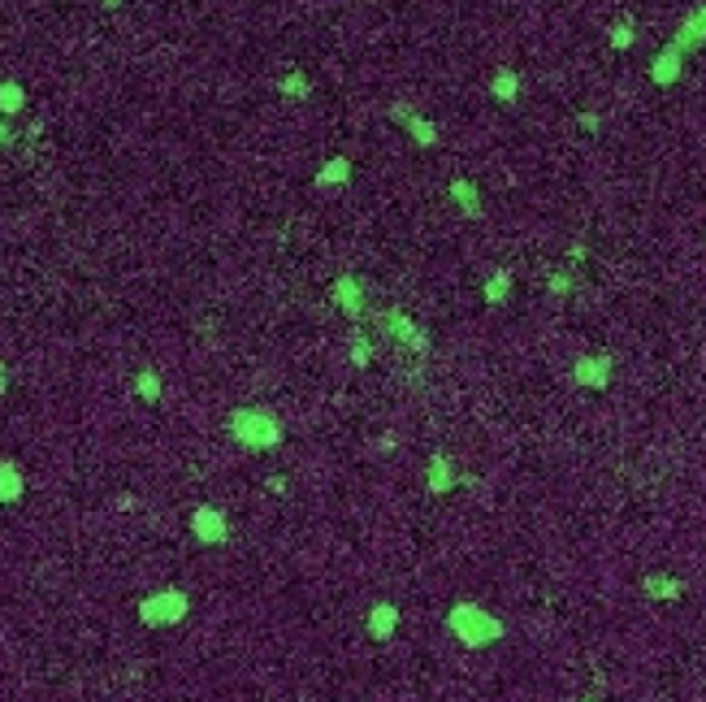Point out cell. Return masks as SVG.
Wrapping results in <instances>:
<instances>
[{
  "label": "cell",
  "mask_w": 706,
  "mask_h": 702,
  "mask_svg": "<svg viewBox=\"0 0 706 702\" xmlns=\"http://www.w3.org/2000/svg\"><path fill=\"white\" fill-rule=\"evenodd\" d=\"M226 429H230V438H235L238 447H247V451H269L282 443V421L269 408H235Z\"/></svg>",
  "instance_id": "1"
},
{
  "label": "cell",
  "mask_w": 706,
  "mask_h": 702,
  "mask_svg": "<svg viewBox=\"0 0 706 702\" xmlns=\"http://www.w3.org/2000/svg\"><path fill=\"white\" fill-rule=\"evenodd\" d=\"M455 629V638L464 646H490V642H498L503 638V620H494L490 611H481L477 603H455L451 607V620H447Z\"/></svg>",
  "instance_id": "2"
},
{
  "label": "cell",
  "mask_w": 706,
  "mask_h": 702,
  "mask_svg": "<svg viewBox=\"0 0 706 702\" xmlns=\"http://www.w3.org/2000/svg\"><path fill=\"white\" fill-rule=\"evenodd\" d=\"M182 616H187V594H182V590H160V594H152V599L139 603V620L148 624V629L178 624Z\"/></svg>",
  "instance_id": "3"
},
{
  "label": "cell",
  "mask_w": 706,
  "mask_h": 702,
  "mask_svg": "<svg viewBox=\"0 0 706 702\" xmlns=\"http://www.w3.org/2000/svg\"><path fill=\"white\" fill-rule=\"evenodd\" d=\"M391 122L394 126H403L408 135H412L416 148H438V126H433L430 117H421L412 104H391Z\"/></svg>",
  "instance_id": "4"
},
{
  "label": "cell",
  "mask_w": 706,
  "mask_h": 702,
  "mask_svg": "<svg viewBox=\"0 0 706 702\" xmlns=\"http://www.w3.org/2000/svg\"><path fill=\"white\" fill-rule=\"evenodd\" d=\"M377 321H382V330L391 334L394 343H408V347H416V351H425V347H430V338H425V330H416V326H412V317H408V312L386 308V312H377Z\"/></svg>",
  "instance_id": "5"
},
{
  "label": "cell",
  "mask_w": 706,
  "mask_h": 702,
  "mask_svg": "<svg viewBox=\"0 0 706 702\" xmlns=\"http://www.w3.org/2000/svg\"><path fill=\"white\" fill-rule=\"evenodd\" d=\"M330 299L347 312L352 321H360V317L369 312V299H364V282H360V278H338L330 287Z\"/></svg>",
  "instance_id": "6"
},
{
  "label": "cell",
  "mask_w": 706,
  "mask_h": 702,
  "mask_svg": "<svg viewBox=\"0 0 706 702\" xmlns=\"http://www.w3.org/2000/svg\"><path fill=\"white\" fill-rule=\"evenodd\" d=\"M672 48L685 53V57L689 53H698V48H706V5H698V9L681 22V31L672 35Z\"/></svg>",
  "instance_id": "7"
},
{
  "label": "cell",
  "mask_w": 706,
  "mask_h": 702,
  "mask_svg": "<svg viewBox=\"0 0 706 702\" xmlns=\"http://www.w3.org/2000/svg\"><path fill=\"white\" fill-rule=\"evenodd\" d=\"M572 382L585 390H603L611 382V356H581L572 365Z\"/></svg>",
  "instance_id": "8"
},
{
  "label": "cell",
  "mask_w": 706,
  "mask_h": 702,
  "mask_svg": "<svg viewBox=\"0 0 706 702\" xmlns=\"http://www.w3.org/2000/svg\"><path fill=\"white\" fill-rule=\"evenodd\" d=\"M681 74H685V53H676L672 44L659 48V57L650 61V83H654V87H676Z\"/></svg>",
  "instance_id": "9"
},
{
  "label": "cell",
  "mask_w": 706,
  "mask_h": 702,
  "mask_svg": "<svg viewBox=\"0 0 706 702\" xmlns=\"http://www.w3.org/2000/svg\"><path fill=\"white\" fill-rule=\"evenodd\" d=\"M191 533H196L199 542H226L230 538V525H226V516L217 512V507H196V516H191Z\"/></svg>",
  "instance_id": "10"
},
{
  "label": "cell",
  "mask_w": 706,
  "mask_h": 702,
  "mask_svg": "<svg viewBox=\"0 0 706 702\" xmlns=\"http://www.w3.org/2000/svg\"><path fill=\"white\" fill-rule=\"evenodd\" d=\"M447 195L459 204V213H464V217H472V221H477V217H486V200H481V191H477V182H472V178H455Z\"/></svg>",
  "instance_id": "11"
},
{
  "label": "cell",
  "mask_w": 706,
  "mask_h": 702,
  "mask_svg": "<svg viewBox=\"0 0 706 702\" xmlns=\"http://www.w3.org/2000/svg\"><path fill=\"white\" fill-rule=\"evenodd\" d=\"M352 182V161L347 156H334L316 170V187H347Z\"/></svg>",
  "instance_id": "12"
},
{
  "label": "cell",
  "mask_w": 706,
  "mask_h": 702,
  "mask_svg": "<svg viewBox=\"0 0 706 702\" xmlns=\"http://www.w3.org/2000/svg\"><path fill=\"white\" fill-rule=\"evenodd\" d=\"M490 96L498 100V104H516V96H520V74H516V70H494Z\"/></svg>",
  "instance_id": "13"
},
{
  "label": "cell",
  "mask_w": 706,
  "mask_h": 702,
  "mask_svg": "<svg viewBox=\"0 0 706 702\" xmlns=\"http://www.w3.org/2000/svg\"><path fill=\"white\" fill-rule=\"evenodd\" d=\"M394 624H399V611H394L391 603H377L373 611H369V633H373L377 642H386V638H391Z\"/></svg>",
  "instance_id": "14"
},
{
  "label": "cell",
  "mask_w": 706,
  "mask_h": 702,
  "mask_svg": "<svg viewBox=\"0 0 706 702\" xmlns=\"http://www.w3.org/2000/svg\"><path fill=\"white\" fill-rule=\"evenodd\" d=\"M22 109H26V92H22V83L5 78V83H0V117H18Z\"/></svg>",
  "instance_id": "15"
},
{
  "label": "cell",
  "mask_w": 706,
  "mask_h": 702,
  "mask_svg": "<svg viewBox=\"0 0 706 702\" xmlns=\"http://www.w3.org/2000/svg\"><path fill=\"white\" fill-rule=\"evenodd\" d=\"M642 590H646L650 599H681L685 594V585L676 581V577H663V572H650L646 581H642Z\"/></svg>",
  "instance_id": "16"
},
{
  "label": "cell",
  "mask_w": 706,
  "mask_h": 702,
  "mask_svg": "<svg viewBox=\"0 0 706 702\" xmlns=\"http://www.w3.org/2000/svg\"><path fill=\"white\" fill-rule=\"evenodd\" d=\"M451 486H455L451 460H447V455H433V460H430V490H433V494H447Z\"/></svg>",
  "instance_id": "17"
},
{
  "label": "cell",
  "mask_w": 706,
  "mask_h": 702,
  "mask_svg": "<svg viewBox=\"0 0 706 702\" xmlns=\"http://www.w3.org/2000/svg\"><path fill=\"white\" fill-rule=\"evenodd\" d=\"M22 499V473L14 464H0V503Z\"/></svg>",
  "instance_id": "18"
},
{
  "label": "cell",
  "mask_w": 706,
  "mask_h": 702,
  "mask_svg": "<svg viewBox=\"0 0 706 702\" xmlns=\"http://www.w3.org/2000/svg\"><path fill=\"white\" fill-rule=\"evenodd\" d=\"M508 295H511V273L508 269L490 273V282H486V304H503Z\"/></svg>",
  "instance_id": "19"
},
{
  "label": "cell",
  "mask_w": 706,
  "mask_h": 702,
  "mask_svg": "<svg viewBox=\"0 0 706 702\" xmlns=\"http://www.w3.org/2000/svg\"><path fill=\"white\" fill-rule=\"evenodd\" d=\"M607 44L615 48V53H624V48H633V18L615 22V26L607 31Z\"/></svg>",
  "instance_id": "20"
},
{
  "label": "cell",
  "mask_w": 706,
  "mask_h": 702,
  "mask_svg": "<svg viewBox=\"0 0 706 702\" xmlns=\"http://www.w3.org/2000/svg\"><path fill=\"white\" fill-rule=\"evenodd\" d=\"M308 92H313V83H308V78H304V74H286V78H282V96H291V100H304V96H308Z\"/></svg>",
  "instance_id": "21"
},
{
  "label": "cell",
  "mask_w": 706,
  "mask_h": 702,
  "mask_svg": "<svg viewBox=\"0 0 706 702\" xmlns=\"http://www.w3.org/2000/svg\"><path fill=\"white\" fill-rule=\"evenodd\" d=\"M139 395H143L148 404H157V399H160V377H157L152 369H143V373H139Z\"/></svg>",
  "instance_id": "22"
},
{
  "label": "cell",
  "mask_w": 706,
  "mask_h": 702,
  "mask_svg": "<svg viewBox=\"0 0 706 702\" xmlns=\"http://www.w3.org/2000/svg\"><path fill=\"white\" fill-rule=\"evenodd\" d=\"M572 291V273H550V295H568Z\"/></svg>",
  "instance_id": "23"
},
{
  "label": "cell",
  "mask_w": 706,
  "mask_h": 702,
  "mask_svg": "<svg viewBox=\"0 0 706 702\" xmlns=\"http://www.w3.org/2000/svg\"><path fill=\"white\" fill-rule=\"evenodd\" d=\"M352 360H355V365H369V343H364L360 334L352 338Z\"/></svg>",
  "instance_id": "24"
},
{
  "label": "cell",
  "mask_w": 706,
  "mask_h": 702,
  "mask_svg": "<svg viewBox=\"0 0 706 702\" xmlns=\"http://www.w3.org/2000/svg\"><path fill=\"white\" fill-rule=\"evenodd\" d=\"M9 143H18V135H14V131H9V122L0 117V148H9Z\"/></svg>",
  "instance_id": "25"
},
{
  "label": "cell",
  "mask_w": 706,
  "mask_h": 702,
  "mask_svg": "<svg viewBox=\"0 0 706 702\" xmlns=\"http://www.w3.org/2000/svg\"><path fill=\"white\" fill-rule=\"evenodd\" d=\"M576 122H581L585 131H598V113H581V117H576Z\"/></svg>",
  "instance_id": "26"
},
{
  "label": "cell",
  "mask_w": 706,
  "mask_h": 702,
  "mask_svg": "<svg viewBox=\"0 0 706 702\" xmlns=\"http://www.w3.org/2000/svg\"><path fill=\"white\" fill-rule=\"evenodd\" d=\"M5 382H9V373H5V369H0V395H5Z\"/></svg>",
  "instance_id": "27"
},
{
  "label": "cell",
  "mask_w": 706,
  "mask_h": 702,
  "mask_svg": "<svg viewBox=\"0 0 706 702\" xmlns=\"http://www.w3.org/2000/svg\"><path fill=\"white\" fill-rule=\"evenodd\" d=\"M585 702H589V698H585Z\"/></svg>",
  "instance_id": "28"
}]
</instances>
